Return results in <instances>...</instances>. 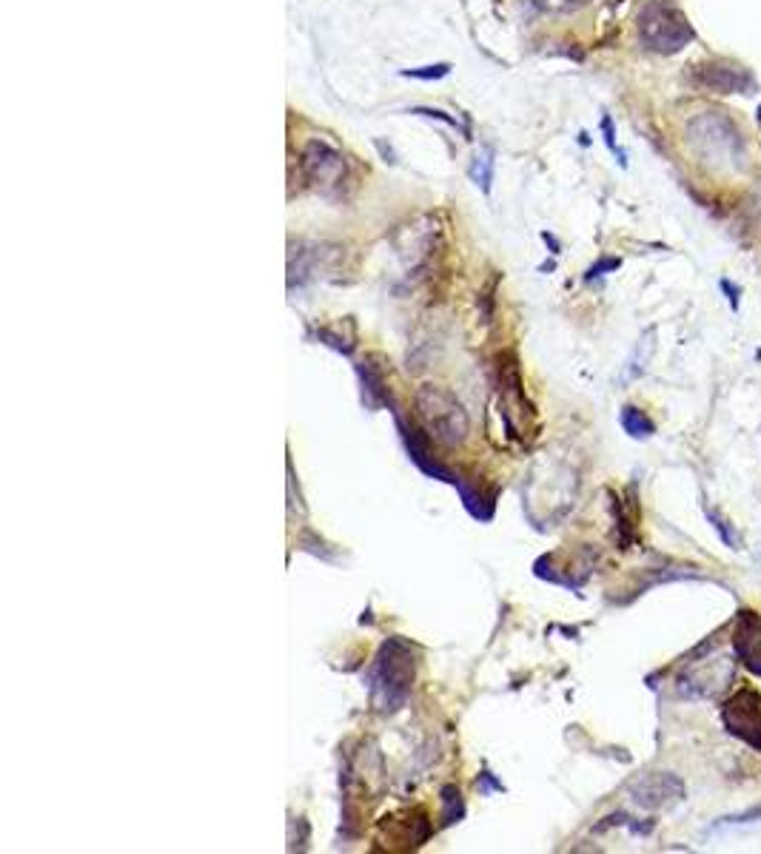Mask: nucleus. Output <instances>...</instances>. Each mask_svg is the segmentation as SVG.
<instances>
[{
	"mask_svg": "<svg viewBox=\"0 0 761 854\" xmlns=\"http://www.w3.org/2000/svg\"><path fill=\"white\" fill-rule=\"evenodd\" d=\"M687 145L696 160L716 165V169H739L750 160L744 131L736 126L727 111L707 109L687 120Z\"/></svg>",
	"mask_w": 761,
	"mask_h": 854,
	"instance_id": "1",
	"label": "nucleus"
},
{
	"mask_svg": "<svg viewBox=\"0 0 761 854\" xmlns=\"http://www.w3.org/2000/svg\"><path fill=\"white\" fill-rule=\"evenodd\" d=\"M413 405H417L422 430L428 433V439L431 442H437L442 447H459L468 439L471 416H468L465 405L456 399V393L445 388V384H434V382L420 384Z\"/></svg>",
	"mask_w": 761,
	"mask_h": 854,
	"instance_id": "2",
	"label": "nucleus"
},
{
	"mask_svg": "<svg viewBox=\"0 0 761 854\" xmlns=\"http://www.w3.org/2000/svg\"><path fill=\"white\" fill-rule=\"evenodd\" d=\"M413 683V652L405 641L388 638L371 666L368 686L376 712L391 715L405 707Z\"/></svg>",
	"mask_w": 761,
	"mask_h": 854,
	"instance_id": "3",
	"label": "nucleus"
},
{
	"mask_svg": "<svg viewBox=\"0 0 761 854\" xmlns=\"http://www.w3.org/2000/svg\"><path fill=\"white\" fill-rule=\"evenodd\" d=\"M639 38L653 52L673 55L693 40V26L682 9L665 0H650L639 12Z\"/></svg>",
	"mask_w": 761,
	"mask_h": 854,
	"instance_id": "4",
	"label": "nucleus"
},
{
	"mask_svg": "<svg viewBox=\"0 0 761 854\" xmlns=\"http://www.w3.org/2000/svg\"><path fill=\"white\" fill-rule=\"evenodd\" d=\"M721 724L733 738L761 752V692L753 686L736 690L721 703Z\"/></svg>",
	"mask_w": 761,
	"mask_h": 854,
	"instance_id": "5",
	"label": "nucleus"
},
{
	"mask_svg": "<svg viewBox=\"0 0 761 854\" xmlns=\"http://www.w3.org/2000/svg\"><path fill=\"white\" fill-rule=\"evenodd\" d=\"M303 174L314 189H337L345 177V157L323 140H311L303 148Z\"/></svg>",
	"mask_w": 761,
	"mask_h": 854,
	"instance_id": "6",
	"label": "nucleus"
},
{
	"mask_svg": "<svg viewBox=\"0 0 761 854\" xmlns=\"http://www.w3.org/2000/svg\"><path fill=\"white\" fill-rule=\"evenodd\" d=\"M631 797L642 809H665L685 800V783L673 772H650L631 783Z\"/></svg>",
	"mask_w": 761,
	"mask_h": 854,
	"instance_id": "7",
	"label": "nucleus"
},
{
	"mask_svg": "<svg viewBox=\"0 0 761 854\" xmlns=\"http://www.w3.org/2000/svg\"><path fill=\"white\" fill-rule=\"evenodd\" d=\"M733 652L736 661L761 678V615L750 607L736 612L733 621Z\"/></svg>",
	"mask_w": 761,
	"mask_h": 854,
	"instance_id": "8",
	"label": "nucleus"
},
{
	"mask_svg": "<svg viewBox=\"0 0 761 854\" xmlns=\"http://www.w3.org/2000/svg\"><path fill=\"white\" fill-rule=\"evenodd\" d=\"M699 83L707 92H719V94H750L756 92V80L753 75L744 69V66L736 63H704L696 69Z\"/></svg>",
	"mask_w": 761,
	"mask_h": 854,
	"instance_id": "9",
	"label": "nucleus"
},
{
	"mask_svg": "<svg viewBox=\"0 0 761 854\" xmlns=\"http://www.w3.org/2000/svg\"><path fill=\"white\" fill-rule=\"evenodd\" d=\"M619 422H622V427H624L627 436H633V439H650L653 433H656V425L648 418V413L639 410V408H633V405L622 408Z\"/></svg>",
	"mask_w": 761,
	"mask_h": 854,
	"instance_id": "10",
	"label": "nucleus"
},
{
	"mask_svg": "<svg viewBox=\"0 0 761 854\" xmlns=\"http://www.w3.org/2000/svg\"><path fill=\"white\" fill-rule=\"evenodd\" d=\"M359 376H362V393H366L368 408L385 405V401H388V388H385L383 374H376L374 365H366V367H359Z\"/></svg>",
	"mask_w": 761,
	"mask_h": 854,
	"instance_id": "11",
	"label": "nucleus"
},
{
	"mask_svg": "<svg viewBox=\"0 0 761 854\" xmlns=\"http://www.w3.org/2000/svg\"><path fill=\"white\" fill-rule=\"evenodd\" d=\"M471 180L476 186H482V191H491V180H493V154L491 152H479L471 163Z\"/></svg>",
	"mask_w": 761,
	"mask_h": 854,
	"instance_id": "12",
	"label": "nucleus"
},
{
	"mask_svg": "<svg viewBox=\"0 0 761 854\" xmlns=\"http://www.w3.org/2000/svg\"><path fill=\"white\" fill-rule=\"evenodd\" d=\"M442 823L448 826V823H456V820L465 814V806H462V795H459V789L456 786H445L442 789Z\"/></svg>",
	"mask_w": 761,
	"mask_h": 854,
	"instance_id": "13",
	"label": "nucleus"
},
{
	"mask_svg": "<svg viewBox=\"0 0 761 854\" xmlns=\"http://www.w3.org/2000/svg\"><path fill=\"white\" fill-rule=\"evenodd\" d=\"M707 518H710V524L716 527V533L721 535V541L730 547V550H741V541H739V535H736V530L730 527V522L721 515V513H716V510H707Z\"/></svg>",
	"mask_w": 761,
	"mask_h": 854,
	"instance_id": "14",
	"label": "nucleus"
},
{
	"mask_svg": "<svg viewBox=\"0 0 761 854\" xmlns=\"http://www.w3.org/2000/svg\"><path fill=\"white\" fill-rule=\"evenodd\" d=\"M531 4L539 12H571V9H579V6L590 4V0H531Z\"/></svg>",
	"mask_w": 761,
	"mask_h": 854,
	"instance_id": "15",
	"label": "nucleus"
},
{
	"mask_svg": "<svg viewBox=\"0 0 761 854\" xmlns=\"http://www.w3.org/2000/svg\"><path fill=\"white\" fill-rule=\"evenodd\" d=\"M451 72V66L448 63H437V66H422V69H408V72H403L405 77H417V80H439V77H445Z\"/></svg>",
	"mask_w": 761,
	"mask_h": 854,
	"instance_id": "16",
	"label": "nucleus"
},
{
	"mask_svg": "<svg viewBox=\"0 0 761 854\" xmlns=\"http://www.w3.org/2000/svg\"><path fill=\"white\" fill-rule=\"evenodd\" d=\"M614 268H619V260H602L599 265H593L590 271H588V279H593V277H599L602 271H614Z\"/></svg>",
	"mask_w": 761,
	"mask_h": 854,
	"instance_id": "17",
	"label": "nucleus"
},
{
	"mask_svg": "<svg viewBox=\"0 0 761 854\" xmlns=\"http://www.w3.org/2000/svg\"><path fill=\"white\" fill-rule=\"evenodd\" d=\"M721 288L727 291V299H730V308H739V291L730 288V282H721Z\"/></svg>",
	"mask_w": 761,
	"mask_h": 854,
	"instance_id": "18",
	"label": "nucleus"
},
{
	"mask_svg": "<svg viewBox=\"0 0 761 854\" xmlns=\"http://www.w3.org/2000/svg\"><path fill=\"white\" fill-rule=\"evenodd\" d=\"M758 120H761V109H758Z\"/></svg>",
	"mask_w": 761,
	"mask_h": 854,
	"instance_id": "19",
	"label": "nucleus"
}]
</instances>
